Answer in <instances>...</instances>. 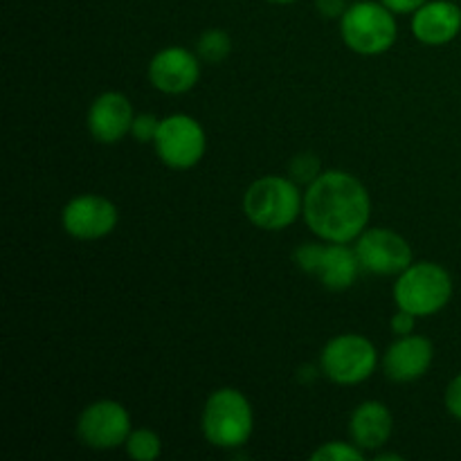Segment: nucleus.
<instances>
[{
	"label": "nucleus",
	"instance_id": "obj_1",
	"mask_svg": "<svg viewBox=\"0 0 461 461\" xmlns=\"http://www.w3.org/2000/svg\"><path fill=\"white\" fill-rule=\"evenodd\" d=\"M302 214L315 237L327 243H349L367 230L372 201L356 176L331 169L309 185Z\"/></svg>",
	"mask_w": 461,
	"mask_h": 461
},
{
	"label": "nucleus",
	"instance_id": "obj_2",
	"mask_svg": "<svg viewBox=\"0 0 461 461\" xmlns=\"http://www.w3.org/2000/svg\"><path fill=\"white\" fill-rule=\"evenodd\" d=\"M304 210V196L293 180L266 176L255 180L243 196V212L252 225L268 232H279L295 223Z\"/></svg>",
	"mask_w": 461,
	"mask_h": 461
},
{
	"label": "nucleus",
	"instance_id": "obj_3",
	"mask_svg": "<svg viewBox=\"0 0 461 461\" xmlns=\"http://www.w3.org/2000/svg\"><path fill=\"white\" fill-rule=\"evenodd\" d=\"M453 297V277L432 261H419L405 268L394 284V302L399 309L428 318L444 309Z\"/></svg>",
	"mask_w": 461,
	"mask_h": 461
},
{
	"label": "nucleus",
	"instance_id": "obj_4",
	"mask_svg": "<svg viewBox=\"0 0 461 461\" xmlns=\"http://www.w3.org/2000/svg\"><path fill=\"white\" fill-rule=\"evenodd\" d=\"M255 417L246 396L232 387L216 390L203 408V435L216 448H241L252 435Z\"/></svg>",
	"mask_w": 461,
	"mask_h": 461
},
{
	"label": "nucleus",
	"instance_id": "obj_5",
	"mask_svg": "<svg viewBox=\"0 0 461 461\" xmlns=\"http://www.w3.org/2000/svg\"><path fill=\"white\" fill-rule=\"evenodd\" d=\"M340 34L351 52L374 57L387 52L396 43L399 30H396L394 12H390L385 5L360 0L342 14Z\"/></svg>",
	"mask_w": 461,
	"mask_h": 461
},
{
	"label": "nucleus",
	"instance_id": "obj_6",
	"mask_svg": "<svg viewBox=\"0 0 461 461\" xmlns=\"http://www.w3.org/2000/svg\"><path fill=\"white\" fill-rule=\"evenodd\" d=\"M295 264L318 277L329 291H347L360 273L358 255L354 248H347V243H302L295 250Z\"/></svg>",
	"mask_w": 461,
	"mask_h": 461
},
{
	"label": "nucleus",
	"instance_id": "obj_7",
	"mask_svg": "<svg viewBox=\"0 0 461 461\" xmlns=\"http://www.w3.org/2000/svg\"><path fill=\"white\" fill-rule=\"evenodd\" d=\"M376 363V347L358 333L336 336L322 349V372L338 385H358L367 381Z\"/></svg>",
	"mask_w": 461,
	"mask_h": 461
},
{
	"label": "nucleus",
	"instance_id": "obj_8",
	"mask_svg": "<svg viewBox=\"0 0 461 461\" xmlns=\"http://www.w3.org/2000/svg\"><path fill=\"white\" fill-rule=\"evenodd\" d=\"M156 153L171 169H192L205 156V131L194 117L176 113L160 122L156 140Z\"/></svg>",
	"mask_w": 461,
	"mask_h": 461
},
{
	"label": "nucleus",
	"instance_id": "obj_9",
	"mask_svg": "<svg viewBox=\"0 0 461 461\" xmlns=\"http://www.w3.org/2000/svg\"><path fill=\"white\" fill-rule=\"evenodd\" d=\"M354 250L358 255L360 268L374 275H401L414 264L410 243L387 228L365 230L356 239Z\"/></svg>",
	"mask_w": 461,
	"mask_h": 461
},
{
	"label": "nucleus",
	"instance_id": "obj_10",
	"mask_svg": "<svg viewBox=\"0 0 461 461\" xmlns=\"http://www.w3.org/2000/svg\"><path fill=\"white\" fill-rule=\"evenodd\" d=\"M77 435L88 448L113 450L126 444L131 435V417L117 401H97L81 412Z\"/></svg>",
	"mask_w": 461,
	"mask_h": 461
},
{
	"label": "nucleus",
	"instance_id": "obj_11",
	"mask_svg": "<svg viewBox=\"0 0 461 461\" xmlns=\"http://www.w3.org/2000/svg\"><path fill=\"white\" fill-rule=\"evenodd\" d=\"M117 207L108 198L97 194H84L77 196L63 207L61 223L70 237L81 241H95L104 239L115 230L117 225Z\"/></svg>",
	"mask_w": 461,
	"mask_h": 461
},
{
	"label": "nucleus",
	"instance_id": "obj_12",
	"mask_svg": "<svg viewBox=\"0 0 461 461\" xmlns=\"http://www.w3.org/2000/svg\"><path fill=\"white\" fill-rule=\"evenodd\" d=\"M149 79L153 88L167 95H183L192 90L201 79L198 57L185 48L160 50L149 63Z\"/></svg>",
	"mask_w": 461,
	"mask_h": 461
},
{
	"label": "nucleus",
	"instance_id": "obj_13",
	"mask_svg": "<svg viewBox=\"0 0 461 461\" xmlns=\"http://www.w3.org/2000/svg\"><path fill=\"white\" fill-rule=\"evenodd\" d=\"M435 358V347L423 336H401L383 356L385 376L394 383H412L426 376Z\"/></svg>",
	"mask_w": 461,
	"mask_h": 461
},
{
	"label": "nucleus",
	"instance_id": "obj_14",
	"mask_svg": "<svg viewBox=\"0 0 461 461\" xmlns=\"http://www.w3.org/2000/svg\"><path fill=\"white\" fill-rule=\"evenodd\" d=\"M133 106L122 93H102L88 111V131L97 142L115 144L133 126Z\"/></svg>",
	"mask_w": 461,
	"mask_h": 461
},
{
	"label": "nucleus",
	"instance_id": "obj_15",
	"mask_svg": "<svg viewBox=\"0 0 461 461\" xmlns=\"http://www.w3.org/2000/svg\"><path fill=\"white\" fill-rule=\"evenodd\" d=\"M461 32V9L450 0H432L412 18V34L423 45H446Z\"/></svg>",
	"mask_w": 461,
	"mask_h": 461
},
{
	"label": "nucleus",
	"instance_id": "obj_16",
	"mask_svg": "<svg viewBox=\"0 0 461 461\" xmlns=\"http://www.w3.org/2000/svg\"><path fill=\"white\" fill-rule=\"evenodd\" d=\"M394 430V419L387 405L378 401H367L354 410L349 421V432L360 450H376L390 441Z\"/></svg>",
	"mask_w": 461,
	"mask_h": 461
},
{
	"label": "nucleus",
	"instance_id": "obj_17",
	"mask_svg": "<svg viewBox=\"0 0 461 461\" xmlns=\"http://www.w3.org/2000/svg\"><path fill=\"white\" fill-rule=\"evenodd\" d=\"M126 453L138 461H153L160 457L162 441L149 428H140V430H131L129 439H126Z\"/></svg>",
	"mask_w": 461,
	"mask_h": 461
},
{
	"label": "nucleus",
	"instance_id": "obj_18",
	"mask_svg": "<svg viewBox=\"0 0 461 461\" xmlns=\"http://www.w3.org/2000/svg\"><path fill=\"white\" fill-rule=\"evenodd\" d=\"M198 54H201L203 61L210 63H221L232 50V41L230 34L223 30H207L205 34H201L198 39Z\"/></svg>",
	"mask_w": 461,
	"mask_h": 461
},
{
	"label": "nucleus",
	"instance_id": "obj_19",
	"mask_svg": "<svg viewBox=\"0 0 461 461\" xmlns=\"http://www.w3.org/2000/svg\"><path fill=\"white\" fill-rule=\"evenodd\" d=\"M313 461H363V450L356 444H340V441H329L320 446L313 455Z\"/></svg>",
	"mask_w": 461,
	"mask_h": 461
},
{
	"label": "nucleus",
	"instance_id": "obj_20",
	"mask_svg": "<svg viewBox=\"0 0 461 461\" xmlns=\"http://www.w3.org/2000/svg\"><path fill=\"white\" fill-rule=\"evenodd\" d=\"M160 122L151 113H142V115H135L133 126H131V135H133L138 142H153L160 129Z\"/></svg>",
	"mask_w": 461,
	"mask_h": 461
},
{
	"label": "nucleus",
	"instance_id": "obj_21",
	"mask_svg": "<svg viewBox=\"0 0 461 461\" xmlns=\"http://www.w3.org/2000/svg\"><path fill=\"white\" fill-rule=\"evenodd\" d=\"M291 171H293V176H295L297 180L311 185L320 176L318 158H313L311 153H302V156H297L295 160H293Z\"/></svg>",
	"mask_w": 461,
	"mask_h": 461
},
{
	"label": "nucleus",
	"instance_id": "obj_22",
	"mask_svg": "<svg viewBox=\"0 0 461 461\" xmlns=\"http://www.w3.org/2000/svg\"><path fill=\"white\" fill-rule=\"evenodd\" d=\"M444 403H446V410L461 421V374L459 376H455L453 381H450V385L446 387Z\"/></svg>",
	"mask_w": 461,
	"mask_h": 461
},
{
	"label": "nucleus",
	"instance_id": "obj_23",
	"mask_svg": "<svg viewBox=\"0 0 461 461\" xmlns=\"http://www.w3.org/2000/svg\"><path fill=\"white\" fill-rule=\"evenodd\" d=\"M414 322H417V315L408 313V311L399 309V313L392 318L390 327L392 331L396 333V336H410V333H414Z\"/></svg>",
	"mask_w": 461,
	"mask_h": 461
},
{
	"label": "nucleus",
	"instance_id": "obj_24",
	"mask_svg": "<svg viewBox=\"0 0 461 461\" xmlns=\"http://www.w3.org/2000/svg\"><path fill=\"white\" fill-rule=\"evenodd\" d=\"M426 3L428 0H383V5L394 14H414Z\"/></svg>",
	"mask_w": 461,
	"mask_h": 461
},
{
	"label": "nucleus",
	"instance_id": "obj_25",
	"mask_svg": "<svg viewBox=\"0 0 461 461\" xmlns=\"http://www.w3.org/2000/svg\"><path fill=\"white\" fill-rule=\"evenodd\" d=\"M315 5H318V12L329 18H336V16L342 18V14L347 12L345 0H315Z\"/></svg>",
	"mask_w": 461,
	"mask_h": 461
},
{
	"label": "nucleus",
	"instance_id": "obj_26",
	"mask_svg": "<svg viewBox=\"0 0 461 461\" xmlns=\"http://www.w3.org/2000/svg\"><path fill=\"white\" fill-rule=\"evenodd\" d=\"M378 461H387V459H394V461H401L403 457H401V455H396V453H387V455H378L376 457Z\"/></svg>",
	"mask_w": 461,
	"mask_h": 461
},
{
	"label": "nucleus",
	"instance_id": "obj_27",
	"mask_svg": "<svg viewBox=\"0 0 461 461\" xmlns=\"http://www.w3.org/2000/svg\"><path fill=\"white\" fill-rule=\"evenodd\" d=\"M270 3H277V5H288V3H295V0H270Z\"/></svg>",
	"mask_w": 461,
	"mask_h": 461
}]
</instances>
